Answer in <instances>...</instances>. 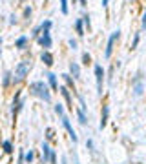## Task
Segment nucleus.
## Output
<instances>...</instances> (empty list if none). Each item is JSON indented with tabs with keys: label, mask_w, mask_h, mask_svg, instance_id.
I'll return each instance as SVG.
<instances>
[{
	"label": "nucleus",
	"mask_w": 146,
	"mask_h": 164,
	"mask_svg": "<svg viewBox=\"0 0 146 164\" xmlns=\"http://www.w3.org/2000/svg\"><path fill=\"white\" fill-rule=\"evenodd\" d=\"M29 91H31L35 97L42 99L44 102H49V100H51V93H49V88H48V84H46L44 80L31 82V86H29Z\"/></svg>",
	"instance_id": "obj_1"
},
{
	"label": "nucleus",
	"mask_w": 146,
	"mask_h": 164,
	"mask_svg": "<svg viewBox=\"0 0 146 164\" xmlns=\"http://www.w3.org/2000/svg\"><path fill=\"white\" fill-rule=\"evenodd\" d=\"M31 60H22L17 68H15V71H13V82H22L26 77H27V73L31 71Z\"/></svg>",
	"instance_id": "obj_2"
},
{
	"label": "nucleus",
	"mask_w": 146,
	"mask_h": 164,
	"mask_svg": "<svg viewBox=\"0 0 146 164\" xmlns=\"http://www.w3.org/2000/svg\"><path fill=\"white\" fill-rule=\"evenodd\" d=\"M121 37V31L117 29V31H113L111 35H110V39H108V44H106V51H104V59H110L111 57V51H113V44L115 40Z\"/></svg>",
	"instance_id": "obj_3"
},
{
	"label": "nucleus",
	"mask_w": 146,
	"mask_h": 164,
	"mask_svg": "<svg viewBox=\"0 0 146 164\" xmlns=\"http://www.w3.org/2000/svg\"><path fill=\"white\" fill-rule=\"evenodd\" d=\"M95 79H97V93H102V82H104V69L101 64H95Z\"/></svg>",
	"instance_id": "obj_4"
},
{
	"label": "nucleus",
	"mask_w": 146,
	"mask_h": 164,
	"mask_svg": "<svg viewBox=\"0 0 146 164\" xmlns=\"http://www.w3.org/2000/svg\"><path fill=\"white\" fill-rule=\"evenodd\" d=\"M60 119H62V124H64V128H66V131L69 133V137H71V141H73V142H77V133H75V129H73V126H71V122H69V119L66 117V113H64V115H62V117H60Z\"/></svg>",
	"instance_id": "obj_5"
},
{
	"label": "nucleus",
	"mask_w": 146,
	"mask_h": 164,
	"mask_svg": "<svg viewBox=\"0 0 146 164\" xmlns=\"http://www.w3.org/2000/svg\"><path fill=\"white\" fill-rule=\"evenodd\" d=\"M131 88H133V93H135V97H141V95H143V91H144L143 79H141V77H135V79H133V82H131Z\"/></svg>",
	"instance_id": "obj_6"
},
{
	"label": "nucleus",
	"mask_w": 146,
	"mask_h": 164,
	"mask_svg": "<svg viewBox=\"0 0 146 164\" xmlns=\"http://www.w3.org/2000/svg\"><path fill=\"white\" fill-rule=\"evenodd\" d=\"M39 44H40L46 51L51 47V35H49V31H42V35L39 37Z\"/></svg>",
	"instance_id": "obj_7"
},
{
	"label": "nucleus",
	"mask_w": 146,
	"mask_h": 164,
	"mask_svg": "<svg viewBox=\"0 0 146 164\" xmlns=\"http://www.w3.org/2000/svg\"><path fill=\"white\" fill-rule=\"evenodd\" d=\"M49 159H51V150H49L48 142H42V164H46Z\"/></svg>",
	"instance_id": "obj_8"
},
{
	"label": "nucleus",
	"mask_w": 146,
	"mask_h": 164,
	"mask_svg": "<svg viewBox=\"0 0 146 164\" xmlns=\"http://www.w3.org/2000/svg\"><path fill=\"white\" fill-rule=\"evenodd\" d=\"M60 93H62V97L66 99L68 108H69V109H73V100H71V95H69V91H68V88H66V86H60Z\"/></svg>",
	"instance_id": "obj_9"
},
{
	"label": "nucleus",
	"mask_w": 146,
	"mask_h": 164,
	"mask_svg": "<svg viewBox=\"0 0 146 164\" xmlns=\"http://www.w3.org/2000/svg\"><path fill=\"white\" fill-rule=\"evenodd\" d=\"M108 115H110V106L104 104L102 106V115H101V129L106 128V124H108Z\"/></svg>",
	"instance_id": "obj_10"
},
{
	"label": "nucleus",
	"mask_w": 146,
	"mask_h": 164,
	"mask_svg": "<svg viewBox=\"0 0 146 164\" xmlns=\"http://www.w3.org/2000/svg\"><path fill=\"white\" fill-rule=\"evenodd\" d=\"M69 73L73 79H81V68L77 62H69Z\"/></svg>",
	"instance_id": "obj_11"
},
{
	"label": "nucleus",
	"mask_w": 146,
	"mask_h": 164,
	"mask_svg": "<svg viewBox=\"0 0 146 164\" xmlns=\"http://www.w3.org/2000/svg\"><path fill=\"white\" fill-rule=\"evenodd\" d=\"M40 60L46 64V66H53V55L49 53V51H42L40 55Z\"/></svg>",
	"instance_id": "obj_12"
},
{
	"label": "nucleus",
	"mask_w": 146,
	"mask_h": 164,
	"mask_svg": "<svg viewBox=\"0 0 146 164\" xmlns=\"http://www.w3.org/2000/svg\"><path fill=\"white\" fill-rule=\"evenodd\" d=\"M46 77H48V82H49L51 89H59V82H57V75L55 73H48Z\"/></svg>",
	"instance_id": "obj_13"
},
{
	"label": "nucleus",
	"mask_w": 146,
	"mask_h": 164,
	"mask_svg": "<svg viewBox=\"0 0 146 164\" xmlns=\"http://www.w3.org/2000/svg\"><path fill=\"white\" fill-rule=\"evenodd\" d=\"M75 29H77V33H79L81 37L84 35V22L81 20V18H77V20H75Z\"/></svg>",
	"instance_id": "obj_14"
},
{
	"label": "nucleus",
	"mask_w": 146,
	"mask_h": 164,
	"mask_svg": "<svg viewBox=\"0 0 146 164\" xmlns=\"http://www.w3.org/2000/svg\"><path fill=\"white\" fill-rule=\"evenodd\" d=\"M26 44H27V37L24 35V37H20L19 40L15 42V47H19V49H24V46H26Z\"/></svg>",
	"instance_id": "obj_15"
},
{
	"label": "nucleus",
	"mask_w": 146,
	"mask_h": 164,
	"mask_svg": "<svg viewBox=\"0 0 146 164\" xmlns=\"http://www.w3.org/2000/svg\"><path fill=\"white\" fill-rule=\"evenodd\" d=\"M62 77H64V80H66V84H68L69 88H73V91H75V82H73V77H71V75H68V73H64Z\"/></svg>",
	"instance_id": "obj_16"
},
{
	"label": "nucleus",
	"mask_w": 146,
	"mask_h": 164,
	"mask_svg": "<svg viewBox=\"0 0 146 164\" xmlns=\"http://www.w3.org/2000/svg\"><path fill=\"white\" fill-rule=\"evenodd\" d=\"M2 148H4V151H6V153H13V144L9 142V141H4Z\"/></svg>",
	"instance_id": "obj_17"
},
{
	"label": "nucleus",
	"mask_w": 146,
	"mask_h": 164,
	"mask_svg": "<svg viewBox=\"0 0 146 164\" xmlns=\"http://www.w3.org/2000/svg\"><path fill=\"white\" fill-rule=\"evenodd\" d=\"M51 29V20H44L40 24V31H49Z\"/></svg>",
	"instance_id": "obj_18"
},
{
	"label": "nucleus",
	"mask_w": 146,
	"mask_h": 164,
	"mask_svg": "<svg viewBox=\"0 0 146 164\" xmlns=\"http://www.w3.org/2000/svg\"><path fill=\"white\" fill-rule=\"evenodd\" d=\"M77 115H79V122H81V124H86V122H88V119H86V115H84L82 109H77Z\"/></svg>",
	"instance_id": "obj_19"
},
{
	"label": "nucleus",
	"mask_w": 146,
	"mask_h": 164,
	"mask_svg": "<svg viewBox=\"0 0 146 164\" xmlns=\"http://www.w3.org/2000/svg\"><path fill=\"white\" fill-rule=\"evenodd\" d=\"M60 11L62 15H68V0H60Z\"/></svg>",
	"instance_id": "obj_20"
},
{
	"label": "nucleus",
	"mask_w": 146,
	"mask_h": 164,
	"mask_svg": "<svg viewBox=\"0 0 146 164\" xmlns=\"http://www.w3.org/2000/svg\"><path fill=\"white\" fill-rule=\"evenodd\" d=\"M139 39H141V33H135V35H133V42H131V49H135V47H137Z\"/></svg>",
	"instance_id": "obj_21"
},
{
	"label": "nucleus",
	"mask_w": 146,
	"mask_h": 164,
	"mask_svg": "<svg viewBox=\"0 0 146 164\" xmlns=\"http://www.w3.org/2000/svg\"><path fill=\"white\" fill-rule=\"evenodd\" d=\"M55 113H59L60 117L64 115V108H62V104H55Z\"/></svg>",
	"instance_id": "obj_22"
},
{
	"label": "nucleus",
	"mask_w": 146,
	"mask_h": 164,
	"mask_svg": "<svg viewBox=\"0 0 146 164\" xmlns=\"http://www.w3.org/2000/svg\"><path fill=\"white\" fill-rule=\"evenodd\" d=\"M33 157H35V155H33V151H27V153L24 155V161H26V162H31V161H33Z\"/></svg>",
	"instance_id": "obj_23"
},
{
	"label": "nucleus",
	"mask_w": 146,
	"mask_h": 164,
	"mask_svg": "<svg viewBox=\"0 0 146 164\" xmlns=\"http://www.w3.org/2000/svg\"><path fill=\"white\" fill-rule=\"evenodd\" d=\"M82 60H84V64H86V66H88V64H90V62H91V57H90V55H88V53H84V55H82Z\"/></svg>",
	"instance_id": "obj_24"
},
{
	"label": "nucleus",
	"mask_w": 146,
	"mask_h": 164,
	"mask_svg": "<svg viewBox=\"0 0 146 164\" xmlns=\"http://www.w3.org/2000/svg\"><path fill=\"white\" fill-rule=\"evenodd\" d=\"M9 77H11V73L7 71V73H6V77H4V86H7V84H9Z\"/></svg>",
	"instance_id": "obj_25"
},
{
	"label": "nucleus",
	"mask_w": 146,
	"mask_h": 164,
	"mask_svg": "<svg viewBox=\"0 0 146 164\" xmlns=\"http://www.w3.org/2000/svg\"><path fill=\"white\" fill-rule=\"evenodd\" d=\"M68 44L71 46V49H77V42L73 40V39H69V40H68Z\"/></svg>",
	"instance_id": "obj_26"
},
{
	"label": "nucleus",
	"mask_w": 146,
	"mask_h": 164,
	"mask_svg": "<svg viewBox=\"0 0 146 164\" xmlns=\"http://www.w3.org/2000/svg\"><path fill=\"white\" fill-rule=\"evenodd\" d=\"M143 29H146V11L143 13V26H141Z\"/></svg>",
	"instance_id": "obj_27"
},
{
	"label": "nucleus",
	"mask_w": 146,
	"mask_h": 164,
	"mask_svg": "<svg viewBox=\"0 0 146 164\" xmlns=\"http://www.w3.org/2000/svg\"><path fill=\"white\" fill-rule=\"evenodd\" d=\"M82 22L86 24V26H88V29H90V17H84V18H82Z\"/></svg>",
	"instance_id": "obj_28"
},
{
	"label": "nucleus",
	"mask_w": 146,
	"mask_h": 164,
	"mask_svg": "<svg viewBox=\"0 0 146 164\" xmlns=\"http://www.w3.org/2000/svg\"><path fill=\"white\" fill-rule=\"evenodd\" d=\"M31 15V7H26V11H24V17H29Z\"/></svg>",
	"instance_id": "obj_29"
},
{
	"label": "nucleus",
	"mask_w": 146,
	"mask_h": 164,
	"mask_svg": "<svg viewBox=\"0 0 146 164\" xmlns=\"http://www.w3.org/2000/svg\"><path fill=\"white\" fill-rule=\"evenodd\" d=\"M108 2H110V0H102V7H106V6H108Z\"/></svg>",
	"instance_id": "obj_30"
},
{
	"label": "nucleus",
	"mask_w": 146,
	"mask_h": 164,
	"mask_svg": "<svg viewBox=\"0 0 146 164\" xmlns=\"http://www.w3.org/2000/svg\"><path fill=\"white\" fill-rule=\"evenodd\" d=\"M0 44H2V39H0Z\"/></svg>",
	"instance_id": "obj_31"
},
{
	"label": "nucleus",
	"mask_w": 146,
	"mask_h": 164,
	"mask_svg": "<svg viewBox=\"0 0 146 164\" xmlns=\"http://www.w3.org/2000/svg\"><path fill=\"white\" fill-rule=\"evenodd\" d=\"M73 2H77V0H73Z\"/></svg>",
	"instance_id": "obj_32"
},
{
	"label": "nucleus",
	"mask_w": 146,
	"mask_h": 164,
	"mask_svg": "<svg viewBox=\"0 0 146 164\" xmlns=\"http://www.w3.org/2000/svg\"><path fill=\"white\" fill-rule=\"evenodd\" d=\"M0 53H2V51H0Z\"/></svg>",
	"instance_id": "obj_33"
}]
</instances>
